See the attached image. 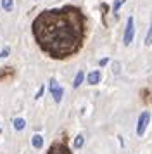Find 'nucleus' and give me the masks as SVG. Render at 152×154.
I'll list each match as a JSON object with an SVG mask.
<instances>
[{
    "mask_svg": "<svg viewBox=\"0 0 152 154\" xmlns=\"http://www.w3.org/2000/svg\"><path fill=\"white\" fill-rule=\"evenodd\" d=\"M31 29L35 42L47 56L66 59L81 49L85 40V16L73 5L48 9L35 17Z\"/></svg>",
    "mask_w": 152,
    "mask_h": 154,
    "instance_id": "1",
    "label": "nucleus"
},
{
    "mask_svg": "<svg viewBox=\"0 0 152 154\" xmlns=\"http://www.w3.org/2000/svg\"><path fill=\"white\" fill-rule=\"evenodd\" d=\"M133 38H135V19H133V16H130L128 21H126V29H124L123 43L128 47V45L133 42Z\"/></svg>",
    "mask_w": 152,
    "mask_h": 154,
    "instance_id": "2",
    "label": "nucleus"
},
{
    "mask_svg": "<svg viewBox=\"0 0 152 154\" xmlns=\"http://www.w3.org/2000/svg\"><path fill=\"white\" fill-rule=\"evenodd\" d=\"M48 88H50V94H52L54 100L59 104V102L62 100V95H64V88L57 83V80H55V78H50V82H48Z\"/></svg>",
    "mask_w": 152,
    "mask_h": 154,
    "instance_id": "3",
    "label": "nucleus"
},
{
    "mask_svg": "<svg viewBox=\"0 0 152 154\" xmlns=\"http://www.w3.org/2000/svg\"><path fill=\"white\" fill-rule=\"evenodd\" d=\"M149 121H150V114L149 111H144L140 116H138V125H137V135L138 137H142L147 130V126H149Z\"/></svg>",
    "mask_w": 152,
    "mask_h": 154,
    "instance_id": "4",
    "label": "nucleus"
},
{
    "mask_svg": "<svg viewBox=\"0 0 152 154\" xmlns=\"http://www.w3.org/2000/svg\"><path fill=\"white\" fill-rule=\"evenodd\" d=\"M47 154H73L71 152V149H69L66 144H62V142H57V144H54V146L48 149Z\"/></svg>",
    "mask_w": 152,
    "mask_h": 154,
    "instance_id": "5",
    "label": "nucleus"
},
{
    "mask_svg": "<svg viewBox=\"0 0 152 154\" xmlns=\"http://www.w3.org/2000/svg\"><path fill=\"white\" fill-rule=\"evenodd\" d=\"M100 80H102V73L100 71H92V73L87 75V83H90V85L100 83Z\"/></svg>",
    "mask_w": 152,
    "mask_h": 154,
    "instance_id": "6",
    "label": "nucleus"
},
{
    "mask_svg": "<svg viewBox=\"0 0 152 154\" xmlns=\"http://www.w3.org/2000/svg\"><path fill=\"white\" fill-rule=\"evenodd\" d=\"M31 144H33L35 149H41V147H43V137H41L40 133L33 135V137H31Z\"/></svg>",
    "mask_w": 152,
    "mask_h": 154,
    "instance_id": "7",
    "label": "nucleus"
},
{
    "mask_svg": "<svg viewBox=\"0 0 152 154\" xmlns=\"http://www.w3.org/2000/svg\"><path fill=\"white\" fill-rule=\"evenodd\" d=\"M83 80H85V73H83V71L80 69L78 73H76V76H74V82H73V87H74V88H78V87H80V85L83 83Z\"/></svg>",
    "mask_w": 152,
    "mask_h": 154,
    "instance_id": "8",
    "label": "nucleus"
},
{
    "mask_svg": "<svg viewBox=\"0 0 152 154\" xmlns=\"http://www.w3.org/2000/svg\"><path fill=\"white\" fill-rule=\"evenodd\" d=\"M12 125H14V128H16L17 132H21V130H24V128H26V121H24L23 118H16L12 121Z\"/></svg>",
    "mask_w": 152,
    "mask_h": 154,
    "instance_id": "9",
    "label": "nucleus"
},
{
    "mask_svg": "<svg viewBox=\"0 0 152 154\" xmlns=\"http://www.w3.org/2000/svg\"><path fill=\"white\" fill-rule=\"evenodd\" d=\"M0 5H2V9H4V11L11 12V11L14 9V2H12V0H0Z\"/></svg>",
    "mask_w": 152,
    "mask_h": 154,
    "instance_id": "10",
    "label": "nucleus"
},
{
    "mask_svg": "<svg viewBox=\"0 0 152 154\" xmlns=\"http://www.w3.org/2000/svg\"><path fill=\"white\" fill-rule=\"evenodd\" d=\"M83 144H85V137L83 135H76V139H74V149H80V147H83Z\"/></svg>",
    "mask_w": 152,
    "mask_h": 154,
    "instance_id": "11",
    "label": "nucleus"
},
{
    "mask_svg": "<svg viewBox=\"0 0 152 154\" xmlns=\"http://www.w3.org/2000/svg\"><path fill=\"white\" fill-rule=\"evenodd\" d=\"M145 45H147V47H149V45H152V17H150V26H149L147 36H145Z\"/></svg>",
    "mask_w": 152,
    "mask_h": 154,
    "instance_id": "12",
    "label": "nucleus"
},
{
    "mask_svg": "<svg viewBox=\"0 0 152 154\" xmlns=\"http://www.w3.org/2000/svg\"><path fill=\"white\" fill-rule=\"evenodd\" d=\"M124 2H126V0H114V4H112V12H117V11L124 5Z\"/></svg>",
    "mask_w": 152,
    "mask_h": 154,
    "instance_id": "13",
    "label": "nucleus"
},
{
    "mask_svg": "<svg viewBox=\"0 0 152 154\" xmlns=\"http://www.w3.org/2000/svg\"><path fill=\"white\" fill-rule=\"evenodd\" d=\"M9 54H11V49L9 47H4V49L0 50V57H7Z\"/></svg>",
    "mask_w": 152,
    "mask_h": 154,
    "instance_id": "14",
    "label": "nucleus"
},
{
    "mask_svg": "<svg viewBox=\"0 0 152 154\" xmlns=\"http://www.w3.org/2000/svg\"><path fill=\"white\" fill-rule=\"evenodd\" d=\"M43 90H45V87H40V90H38V94H36V97L35 99H40L41 95H43Z\"/></svg>",
    "mask_w": 152,
    "mask_h": 154,
    "instance_id": "15",
    "label": "nucleus"
},
{
    "mask_svg": "<svg viewBox=\"0 0 152 154\" xmlns=\"http://www.w3.org/2000/svg\"><path fill=\"white\" fill-rule=\"evenodd\" d=\"M107 63H109V59H107V57H104V59H100V63H99V64H100V66H105Z\"/></svg>",
    "mask_w": 152,
    "mask_h": 154,
    "instance_id": "16",
    "label": "nucleus"
},
{
    "mask_svg": "<svg viewBox=\"0 0 152 154\" xmlns=\"http://www.w3.org/2000/svg\"><path fill=\"white\" fill-rule=\"evenodd\" d=\"M0 130H2V128H0Z\"/></svg>",
    "mask_w": 152,
    "mask_h": 154,
    "instance_id": "17",
    "label": "nucleus"
}]
</instances>
